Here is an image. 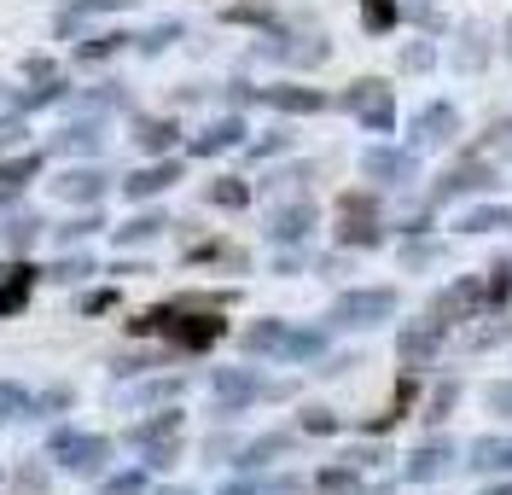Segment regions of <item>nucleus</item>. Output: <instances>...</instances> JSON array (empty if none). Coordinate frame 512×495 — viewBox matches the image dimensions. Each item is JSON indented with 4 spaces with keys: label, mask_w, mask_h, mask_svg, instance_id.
<instances>
[{
    "label": "nucleus",
    "mask_w": 512,
    "mask_h": 495,
    "mask_svg": "<svg viewBox=\"0 0 512 495\" xmlns=\"http://www.w3.org/2000/svg\"><path fill=\"white\" fill-rule=\"evenodd\" d=\"M128 332H163L175 350H210L216 338H222V315L210 309V303H163V309H152V315H140V321H128Z\"/></svg>",
    "instance_id": "1"
},
{
    "label": "nucleus",
    "mask_w": 512,
    "mask_h": 495,
    "mask_svg": "<svg viewBox=\"0 0 512 495\" xmlns=\"http://www.w3.org/2000/svg\"><path fill=\"white\" fill-rule=\"evenodd\" d=\"M47 455L64 466V472H76V478H99L105 466H111V437H82V431H53V443H47Z\"/></svg>",
    "instance_id": "2"
},
{
    "label": "nucleus",
    "mask_w": 512,
    "mask_h": 495,
    "mask_svg": "<svg viewBox=\"0 0 512 495\" xmlns=\"http://www.w3.org/2000/svg\"><path fill=\"white\" fill-rule=\"evenodd\" d=\"M35 274H41V268H30V263L0 268V321H12V315L35 297Z\"/></svg>",
    "instance_id": "3"
},
{
    "label": "nucleus",
    "mask_w": 512,
    "mask_h": 495,
    "mask_svg": "<svg viewBox=\"0 0 512 495\" xmlns=\"http://www.w3.org/2000/svg\"><path fill=\"white\" fill-rule=\"evenodd\" d=\"M390 309H396L390 292H350V297H338L332 315H338L344 327H367V321H379V315H390Z\"/></svg>",
    "instance_id": "4"
},
{
    "label": "nucleus",
    "mask_w": 512,
    "mask_h": 495,
    "mask_svg": "<svg viewBox=\"0 0 512 495\" xmlns=\"http://www.w3.org/2000/svg\"><path fill=\"white\" fill-rule=\"evenodd\" d=\"M53 193L64 198V204H99L105 198V169H64L59 181H53Z\"/></svg>",
    "instance_id": "5"
},
{
    "label": "nucleus",
    "mask_w": 512,
    "mask_h": 495,
    "mask_svg": "<svg viewBox=\"0 0 512 495\" xmlns=\"http://www.w3.org/2000/svg\"><path fill=\"white\" fill-rule=\"evenodd\" d=\"M175 181H181V164H175V158H158V164L134 169V175L123 181V193L134 198V204H140V198H158L163 187H175Z\"/></svg>",
    "instance_id": "6"
},
{
    "label": "nucleus",
    "mask_w": 512,
    "mask_h": 495,
    "mask_svg": "<svg viewBox=\"0 0 512 495\" xmlns=\"http://www.w3.org/2000/svg\"><path fill=\"white\" fill-rule=\"evenodd\" d=\"M99 146H105V123H99V117L70 123V129H59V140H53V152H64V158H94Z\"/></svg>",
    "instance_id": "7"
},
{
    "label": "nucleus",
    "mask_w": 512,
    "mask_h": 495,
    "mask_svg": "<svg viewBox=\"0 0 512 495\" xmlns=\"http://www.w3.org/2000/svg\"><path fill=\"white\" fill-rule=\"evenodd\" d=\"M239 140H245V123H239V117H222V123H210V129L192 140V152H198V158H216V152L239 146Z\"/></svg>",
    "instance_id": "8"
},
{
    "label": "nucleus",
    "mask_w": 512,
    "mask_h": 495,
    "mask_svg": "<svg viewBox=\"0 0 512 495\" xmlns=\"http://www.w3.org/2000/svg\"><path fill=\"white\" fill-rule=\"evenodd\" d=\"M175 123H169V117H140V123H134V146H140V152H152V158H163V152H169V146H175Z\"/></svg>",
    "instance_id": "9"
},
{
    "label": "nucleus",
    "mask_w": 512,
    "mask_h": 495,
    "mask_svg": "<svg viewBox=\"0 0 512 495\" xmlns=\"http://www.w3.org/2000/svg\"><path fill=\"white\" fill-rule=\"evenodd\" d=\"M70 94V82L64 76H41V88H24V94H12V111H47V105H59V99Z\"/></svg>",
    "instance_id": "10"
},
{
    "label": "nucleus",
    "mask_w": 512,
    "mask_h": 495,
    "mask_svg": "<svg viewBox=\"0 0 512 495\" xmlns=\"http://www.w3.org/2000/svg\"><path fill=\"white\" fill-rule=\"evenodd\" d=\"M315 228V204H291V210H280V216H274V239H280V245H297V239H303V233Z\"/></svg>",
    "instance_id": "11"
},
{
    "label": "nucleus",
    "mask_w": 512,
    "mask_h": 495,
    "mask_svg": "<svg viewBox=\"0 0 512 495\" xmlns=\"http://www.w3.org/2000/svg\"><path fill=\"white\" fill-rule=\"evenodd\" d=\"M350 105L373 123V129H390V99L379 94V82H355V94H350Z\"/></svg>",
    "instance_id": "12"
},
{
    "label": "nucleus",
    "mask_w": 512,
    "mask_h": 495,
    "mask_svg": "<svg viewBox=\"0 0 512 495\" xmlns=\"http://www.w3.org/2000/svg\"><path fill=\"white\" fill-rule=\"evenodd\" d=\"M175 431H181V414H175V408H163V414H152V420L128 426V443H140V449H146V443H163V437H175Z\"/></svg>",
    "instance_id": "13"
},
{
    "label": "nucleus",
    "mask_w": 512,
    "mask_h": 495,
    "mask_svg": "<svg viewBox=\"0 0 512 495\" xmlns=\"http://www.w3.org/2000/svg\"><path fill=\"white\" fill-rule=\"evenodd\" d=\"M128 0H70L59 12V35H70L76 24H88V18H99V12H123Z\"/></svg>",
    "instance_id": "14"
},
{
    "label": "nucleus",
    "mask_w": 512,
    "mask_h": 495,
    "mask_svg": "<svg viewBox=\"0 0 512 495\" xmlns=\"http://www.w3.org/2000/svg\"><path fill=\"white\" fill-rule=\"evenodd\" d=\"M123 47H128L123 30H105V35H94V41H76V65H105V59L123 53Z\"/></svg>",
    "instance_id": "15"
},
{
    "label": "nucleus",
    "mask_w": 512,
    "mask_h": 495,
    "mask_svg": "<svg viewBox=\"0 0 512 495\" xmlns=\"http://www.w3.org/2000/svg\"><path fill=\"white\" fill-rule=\"evenodd\" d=\"M41 228H47L41 216H6V228H0V245H6V251H30L35 239H41Z\"/></svg>",
    "instance_id": "16"
},
{
    "label": "nucleus",
    "mask_w": 512,
    "mask_h": 495,
    "mask_svg": "<svg viewBox=\"0 0 512 495\" xmlns=\"http://www.w3.org/2000/svg\"><path fill=\"white\" fill-rule=\"evenodd\" d=\"M41 175V152H18V158H0V187L6 193H18L24 181H35Z\"/></svg>",
    "instance_id": "17"
},
{
    "label": "nucleus",
    "mask_w": 512,
    "mask_h": 495,
    "mask_svg": "<svg viewBox=\"0 0 512 495\" xmlns=\"http://www.w3.org/2000/svg\"><path fill=\"white\" fill-rule=\"evenodd\" d=\"M169 228V222H163L158 210H146V216H134V222H123V228H117V245H146V239H158V233Z\"/></svg>",
    "instance_id": "18"
},
{
    "label": "nucleus",
    "mask_w": 512,
    "mask_h": 495,
    "mask_svg": "<svg viewBox=\"0 0 512 495\" xmlns=\"http://www.w3.org/2000/svg\"><path fill=\"white\" fill-rule=\"evenodd\" d=\"M268 105H280V111H320L326 105V94H315V88H268Z\"/></svg>",
    "instance_id": "19"
},
{
    "label": "nucleus",
    "mask_w": 512,
    "mask_h": 495,
    "mask_svg": "<svg viewBox=\"0 0 512 495\" xmlns=\"http://www.w3.org/2000/svg\"><path fill=\"white\" fill-rule=\"evenodd\" d=\"M88 274H99V263L82 251V257H64V263L47 268V280H59V286H76V280H88Z\"/></svg>",
    "instance_id": "20"
},
{
    "label": "nucleus",
    "mask_w": 512,
    "mask_h": 495,
    "mask_svg": "<svg viewBox=\"0 0 512 495\" xmlns=\"http://www.w3.org/2000/svg\"><path fill=\"white\" fill-rule=\"evenodd\" d=\"M280 344H286V321H262V327L245 332V350H251V356H262V350H280Z\"/></svg>",
    "instance_id": "21"
},
{
    "label": "nucleus",
    "mask_w": 512,
    "mask_h": 495,
    "mask_svg": "<svg viewBox=\"0 0 512 495\" xmlns=\"http://www.w3.org/2000/svg\"><path fill=\"white\" fill-rule=\"evenodd\" d=\"M18 414H30V391H24V385H12V379H0V426H6V420H18Z\"/></svg>",
    "instance_id": "22"
},
{
    "label": "nucleus",
    "mask_w": 512,
    "mask_h": 495,
    "mask_svg": "<svg viewBox=\"0 0 512 495\" xmlns=\"http://www.w3.org/2000/svg\"><path fill=\"white\" fill-rule=\"evenodd\" d=\"M99 228H105V216H99L94 204H88L76 222H64V228H59V239H64V245H82V239H88V233H99Z\"/></svg>",
    "instance_id": "23"
},
{
    "label": "nucleus",
    "mask_w": 512,
    "mask_h": 495,
    "mask_svg": "<svg viewBox=\"0 0 512 495\" xmlns=\"http://www.w3.org/2000/svg\"><path fill=\"white\" fill-rule=\"evenodd\" d=\"M24 134H30V123H24V111H0V152L24 146Z\"/></svg>",
    "instance_id": "24"
},
{
    "label": "nucleus",
    "mask_w": 512,
    "mask_h": 495,
    "mask_svg": "<svg viewBox=\"0 0 512 495\" xmlns=\"http://www.w3.org/2000/svg\"><path fill=\"white\" fill-rule=\"evenodd\" d=\"M99 495H146V472H117L99 484Z\"/></svg>",
    "instance_id": "25"
},
{
    "label": "nucleus",
    "mask_w": 512,
    "mask_h": 495,
    "mask_svg": "<svg viewBox=\"0 0 512 495\" xmlns=\"http://www.w3.org/2000/svg\"><path fill=\"white\" fill-rule=\"evenodd\" d=\"M245 181H216V187H210V204H227V210H239V204H245Z\"/></svg>",
    "instance_id": "26"
},
{
    "label": "nucleus",
    "mask_w": 512,
    "mask_h": 495,
    "mask_svg": "<svg viewBox=\"0 0 512 495\" xmlns=\"http://www.w3.org/2000/svg\"><path fill=\"white\" fill-rule=\"evenodd\" d=\"M59 408H70V391H64V385H59V391H41V396L30 402V414H41V420H53Z\"/></svg>",
    "instance_id": "27"
},
{
    "label": "nucleus",
    "mask_w": 512,
    "mask_h": 495,
    "mask_svg": "<svg viewBox=\"0 0 512 495\" xmlns=\"http://www.w3.org/2000/svg\"><path fill=\"white\" fill-rule=\"evenodd\" d=\"M280 449H286V437H262V443H251V449H245V461H239V466H262L268 455H280Z\"/></svg>",
    "instance_id": "28"
},
{
    "label": "nucleus",
    "mask_w": 512,
    "mask_h": 495,
    "mask_svg": "<svg viewBox=\"0 0 512 495\" xmlns=\"http://www.w3.org/2000/svg\"><path fill=\"white\" fill-rule=\"evenodd\" d=\"M175 35H181V24H158L152 35H140V53H163V47H169Z\"/></svg>",
    "instance_id": "29"
},
{
    "label": "nucleus",
    "mask_w": 512,
    "mask_h": 495,
    "mask_svg": "<svg viewBox=\"0 0 512 495\" xmlns=\"http://www.w3.org/2000/svg\"><path fill=\"white\" fill-rule=\"evenodd\" d=\"M82 105H88V111H105V105H123V94H117V82H99V88L82 99Z\"/></svg>",
    "instance_id": "30"
},
{
    "label": "nucleus",
    "mask_w": 512,
    "mask_h": 495,
    "mask_svg": "<svg viewBox=\"0 0 512 495\" xmlns=\"http://www.w3.org/2000/svg\"><path fill=\"white\" fill-rule=\"evenodd\" d=\"M361 12H367V24H373V30H384V24L396 18V6H390V0H361Z\"/></svg>",
    "instance_id": "31"
},
{
    "label": "nucleus",
    "mask_w": 512,
    "mask_h": 495,
    "mask_svg": "<svg viewBox=\"0 0 512 495\" xmlns=\"http://www.w3.org/2000/svg\"><path fill=\"white\" fill-rule=\"evenodd\" d=\"M111 303H117V292H88L82 297V315H105Z\"/></svg>",
    "instance_id": "32"
},
{
    "label": "nucleus",
    "mask_w": 512,
    "mask_h": 495,
    "mask_svg": "<svg viewBox=\"0 0 512 495\" xmlns=\"http://www.w3.org/2000/svg\"><path fill=\"white\" fill-rule=\"evenodd\" d=\"M472 455H478V466H507V449L501 443H478Z\"/></svg>",
    "instance_id": "33"
},
{
    "label": "nucleus",
    "mask_w": 512,
    "mask_h": 495,
    "mask_svg": "<svg viewBox=\"0 0 512 495\" xmlns=\"http://www.w3.org/2000/svg\"><path fill=\"white\" fill-rule=\"evenodd\" d=\"M367 169H373V175H402V158H384V152H373V158H367Z\"/></svg>",
    "instance_id": "34"
},
{
    "label": "nucleus",
    "mask_w": 512,
    "mask_h": 495,
    "mask_svg": "<svg viewBox=\"0 0 512 495\" xmlns=\"http://www.w3.org/2000/svg\"><path fill=\"white\" fill-rule=\"evenodd\" d=\"M18 490H47V472H41V466H24V472H18Z\"/></svg>",
    "instance_id": "35"
},
{
    "label": "nucleus",
    "mask_w": 512,
    "mask_h": 495,
    "mask_svg": "<svg viewBox=\"0 0 512 495\" xmlns=\"http://www.w3.org/2000/svg\"><path fill=\"white\" fill-rule=\"evenodd\" d=\"M227 18H239V24H274V12H262V6H239V12H227Z\"/></svg>",
    "instance_id": "36"
},
{
    "label": "nucleus",
    "mask_w": 512,
    "mask_h": 495,
    "mask_svg": "<svg viewBox=\"0 0 512 495\" xmlns=\"http://www.w3.org/2000/svg\"><path fill=\"white\" fill-rule=\"evenodd\" d=\"M24 76H30V82H35V76H53V59H41V53H30V59H24Z\"/></svg>",
    "instance_id": "37"
},
{
    "label": "nucleus",
    "mask_w": 512,
    "mask_h": 495,
    "mask_svg": "<svg viewBox=\"0 0 512 495\" xmlns=\"http://www.w3.org/2000/svg\"><path fill=\"white\" fill-rule=\"evenodd\" d=\"M303 426H309V431H332V426H338V420H332V414H320V408H315V414H309Z\"/></svg>",
    "instance_id": "38"
},
{
    "label": "nucleus",
    "mask_w": 512,
    "mask_h": 495,
    "mask_svg": "<svg viewBox=\"0 0 512 495\" xmlns=\"http://www.w3.org/2000/svg\"><path fill=\"white\" fill-rule=\"evenodd\" d=\"M12 204H18V193H6V187H0V216H12Z\"/></svg>",
    "instance_id": "39"
},
{
    "label": "nucleus",
    "mask_w": 512,
    "mask_h": 495,
    "mask_svg": "<svg viewBox=\"0 0 512 495\" xmlns=\"http://www.w3.org/2000/svg\"><path fill=\"white\" fill-rule=\"evenodd\" d=\"M163 495H192V490H163Z\"/></svg>",
    "instance_id": "40"
},
{
    "label": "nucleus",
    "mask_w": 512,
    "mask_h": 495,
    "mask_svg": "<svg viewBox=\"0 0 512 495\" xmlns=\"http://www.w3.org/2000/svg\"><path fill=\"white\" fill-rule=\"evenodd\" d=\"M495 495H512V490H495Z\"/></svg>",
    "instance_id": "41"
}]
</instances>
